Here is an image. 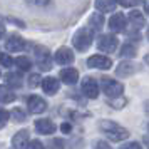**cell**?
<instances>
[{"label": "cell", "mask_w": 149, "mask_h": 149, "mask_svg": "<svg viewBox=\"0 0 149 149\" xmlns=\"http://www.w3.org/2000/svg\"><path fill=\"white\" fill-rule=\"evenodd\" d=\"M99 129H101L104 134L107 136L111 141H124V139H127L129 137V131L126 127H121L119 124H116V122L112 121H101L99 122Z\"/></svg>", "instance_id": "1"}, {"label": "cell", "mask_w": 149, "mask_h": 149, "mask_svg": "<svg viewBox=\"0 0 149 149\" xmlns=\"http://www.w3.org/2000/svg\"><path fill=\"white\" fill-rule=\"evenodd\" d=\"M92 39H94L92 30L87 29V27H84V29H79V30L74 34V37H72V44H74V47L77 49L79 52H86V50L91 47Z\"/></svg>", "instance_id": "2"}, {"label": "cell", "mask_w": 149, "mask_h": 149, "mask_svg": "<svg viewBox=\"0 0 149 149\" xmlns=\"http://www.w3.org/2000/svg\"><path fill=\"white\" fill-rule=\"evenodd\" d=\"M99 79H101L102 91H104V94L107 95L109 99H117V97L122 95L124 86H122L121 82L114 81V79H111V77H107V75H102V77H99Z\"/></svg>", "instance_id": "3"}, {"label": "cell", "mask_w": 149, "mask_h": 149, "mask_svg": "<svg viewBox=\"0 0 149 149\" xmlns=\"http://www.w3.org/2000/svg\"><path fill=\"white\" fill-rule=\"evenodd\" d=\"M34 55H35V62H37V65H39L40 70L47 72V70L52 69V57H50V52H49L47 47L37 45L34 49Z\"/></svg>", "instance_id": "4"}, {"label": "cell", "mask_w": 149, "mask_h": 149, "mask_svg": "<svg viewBox=\"0 0 149 149\" xmlns=\"http://www.w3.org/2000/svg\"><path fill=\"white\" fill-rule=\"evenodd\" d=\"M81 89H82V94L86 97H89V99H97V95H99V86H97L95 79L91 77V75L82 79Z\"/></svg>", "instance_id": "5"}, {"label": "cell", "mask_w": 149, "mask_h": 149, "mask_svg": "<svg viewBox=\"0 0 149 149\" xmlns=\"http://www.w3.org/2000/svg\"><path fill=\"white\" fill-rule=\"evenodd\" d=\"M87 67L91 69H99V70H109L112 67V61L107 55H92L87 59Z\"/></svg>", "instance_id": "6"}, {"label": "cell", "mask_w": 149, "mask_h": 149, "mask_svg": "<svg viewBox=\"0 0 149 149\" xmlns=\"http://www.w3.org/2000/svg\"><path fill=\"white\" fill-rule=\"evenodd\" d=\"M27 107L29 112H32V114H42L47 109V102L44 101L40 95H30L27 99Z\"/></svg>", "instance_id": "7"}, {"label": "cell", "mask_w": 149, "mask_h": 149, "mask_svg": "<svg viewBox=\"0 0 149 149\" xmlns=\"http://www.w3.org/2000/svg\"><path fill=\"white\" fill-rule=\"evenodd\" d=\"M97 49L101 52H114L117 49V39L114 35H101L97 40Z\"/></svg>", "instance_id": "8"}, {"label": "cell", "mask_w": 149, "mask_h": 149, "mask_svg": "<svg viewBox=\"0 0 149 149\" xmlns=\"http://www.w3.org/2000/svg\"><path fill=\"white\" fill-rule=\"evenodd\" d=\"M54 61L61 65H69L74 62V52L70 50L69 47H61L54 55Z\"/></svg>", "instance_id": "9"}, {"label": "cell", "mask_w": 149, "mask_h": 149, "mask_svg": "<svg viewBox=\"0 0 149 149\" xmlns=\"http://www.w3.org/2000/svg\"><path fill=\"white\" fill-rule=\"evenodd\" d=\"M12 146H14V149H29L30 148V139H29V131L27 129L19 131V132L14 136Z\"/></svg>", "instance_id": "10"}, {"label": "cell", "mask_w": 149, "mask_h": 149, "mask_svg": "<svg viewBox=\"0 0 149 149\" xmlns=\"http://www.w3.org/2000/svg\"><path fill=\"white\" fill-rule=\"evenodd\" d=\"M137 70H141V67H139L137 64L126 61V62H121V64L117 65L116 75H119V77H127V75H132L134 72H137Z\"/></svg>", "instance_id": "11"}, {"label": "cell", "mask_w": 149, "mask_h": 149, "mask_svg": "<svg viewBox=\"0 0 149 149\" xmlns=\"http://www.w3.org/2000/svg\"><path fill=\"white\" fill-rule=\"evenodd\" d=\"M24 47H25V42L19 34H12L5 42V49L8 52H20Z\"/></svg>", "instance_id": "12"}, {"label": "cell", "mask_w": 149, "mask_h": 149, "mask_svg": "<svg viewBox=\"0 0 149 149\" xmlns=\"http://www.w3.org/2000/svg\"><path fill=\"white\" fill-rule=\"evenodd\" d=\"M34 126L39 134L49 136V134H52V132H55V124L50 119H37Z\"/></svg>", "instance_id": "13"}, {"label": "cell", "mask_w": 149, "mask_h": 149, "mask_svg": "<svg viewBox=\"0 0 149 149\" xmlns=\"http://www.w3.org/2000/svg\"><path fill=\"white\" fill-rule=\"evenodd\" d=\"M42 89H44V92L49 95H54L59 92V89H61V82L59 79H55V77H45L44 81H42Z\"/></svg>", "instance_id": "14"}, {"label": "cell", "mask_w": 149, "mask_h": 149, "mask_svg": "<svg viewBox=\"0 0 149 149\" xmlns=\"http://www.w3.org/2000/svg\"><path fill=\"white\" fill-rule=\"evenodd\" d=\"M109 29L112 32H124L126 30V17L122 14H114L109 19Z\"/></svg>", "instance_id": "15"}, {"label": "cell", "mask_w": 149, "mask_h": 149, "mask_svg": "<svg viewBox=\"0 0 149 149\" xmlns=\"http://www.w3.org/2000/svg\"><path fill=\"white\" fill-rule=\"evenodd\" d=\"M59 77L62 79L64 84L72 86V84H75V82L79 81V72H77V69H74V67H67V69H62Z\"/></svg>", "instance_id": "16"}, {"label": "cell", "mask_w": 149, "mask_h": 149, "mask_svg": "<svg viewBox=\"0 0 149 149\" xmlns=\"http://www.w3.org/2000/svg\"><path fill=\"white\" fill-rule=\"evenodd\" d=\"M129 20H131V24H132V27L136 30H139V29H142L146 25V19H144V15L139 10H131L129 12Z\"/></svg>", "instance_id": "17"}, {"label": "cell", "mask_w": 149, "mask_h": 149, "mask_svg": "<svg viewBox=\"0 0 149 149\" xmlns=\"http://www.w3.org/2000/svg\"><path fill=\"white\" fill-rule=\"evenodd\" d=\"M89 24H91V30L101 32L102 27H104V17H102V14H94L89 19Z\"/></svg>", "instance_id": "18"}, {"label": "cell", "mask_w": 149, "mask_h": 149, "mask_svg": "<svg viewBox=\"0 0 149 149\" xmlns=\"http://www.w3.org/2000/svg\"><path fill=\"white\" fill-rule=\"evenodd\" d=\"M15 101V94L7 87V86H0V102L2 104H10Z\"/></svg>", "instance_id": "19"}, {"label": "cell", "mask_w": 149, "mask_h": 149, "mask_svg": "<svg viewBox=\"0 0 149 149\" xmlns=\"http://www.w3.org/2000/svg\"><path fill=\"white\" fill-rule=\"evenodd\" d=\"M5 82H7L10 87H22V84H24L22 75L17 74V72H8V74L5 75Z\"/></svg>", "instance_id": "20"}, {"label": "cell", "mask_w": 149, "mask_h": 149, "mask_svg": "<svg viewBox=\"0 0 149 149\" xmlns=\"http://www.w3.org/2000/svg\"><path fill=\"white\" fill-rule=\"evenodd\" d=\"M15 65L20 69V70L27 72V70H30V67H32V62H30V59H29V57L20 55V57H17V59H15Z\"/></svg>", "instance_id": "21"}, {"label": "cell", "mask_w": 149, "mask_h": 149, "mask_svg": "<svg viewBox=\"0 0 149 149\" xmlns=\"http://www.w3.org/2000/svg\"><path fill=\"white\" fill-rule=\"evenodd\" d=\"M117 7L116 2H95V8L99 12H112Z\"/></svg>", "instance_id": "22"}, {"label": "cell", "mask_w": 149, "mask_h": 149, "mask_svg": "<svg viewBox=\"0 0 149 149\" xmlns=\"http://www.w3.org/2000/svg\"><path fill=\"white\" fill-rule=\"evenodd\" d=\"M121 57H136L137 52H136V47L134 45H131V44H124L121 47V52H119Z\"/></svg>", "instance_id": "23"}, {"label": "cell", "mask_w": 149, "mask_h": 149, "mask_svg": "<svg viewBox=\"0 0 149 149\" xmlns=\"http://www.w3.org/2000/svg\"><path fill=\"white\" fill-rule=\"evenodd\" d=\"M10 117H12L15 122H25V121H27V114H25L22 109H19V107L12 109V112H10Z\"/></svg>", "instance_id": "24"}, {"label": "cell", "mask_w": 149, "mask_h": 149, "mask_svg": "<svg viewBox=\"0 0 149 149\" xmlns=\"http://www.w3.org/2000/svg\"><path fill=\"white\" fill-rule=\"evenodd\" d=\"M12 64H15V61L5 52H0V65L2 67H12Z\"/></svg>", "instance_id": "25"}, {"label": "cell", "mask_w": 149, "mask_h": 149, "mask_svg": "<svg viewBox=\"0 0 149 149\" xmlns=\"http://www.w3.org/2000/svg\"><path fill=\"white\" fill-rule=\"evenodd\" d=\"M126 99L124 97H117V99H109V104L112 106L114 109H122L124 106H126Z\"/></svg>", "instance_id": "26"}, {"label": "cell", "mask_w": 149, "mask_h": 149, "mask_svg": "<svg viewBox=\"0 0 149 149\" xmlns=\"http://www.w3.org/2000/svg\"><path fill=\"white\" fill-rule=\"evenodd\" d=\"M8 119H10V112L5 111V109H0V129L7 126Z\"/></svg>", "instance_id": "27"}, {"label": "cell", "mask_w": 149, "mask_h": 149, "mask_svg": "<svg viewBox=\"0 0 149 149\" xmlns=\"http://www.w3.org/2000/svg\"><path fill=\"white\" fill-rule=\"evenodd\" d=\"M49 146H50V149H65V142L62 139H52Z\"/></svg>", "instance_id": "28"}, {"label": "cell", "mask_w": 149, "mask_h": 149, "mask_svg": "<svg viewBox=\"0 0 149 149\" xmlns=\"http://www.w3.org/2000/svg\"><path fill=\"white\" fill-rule=\"evenodd\" d=\"M40 79L42 77L39 74H32L29 77V86H30V87H37V86L40 84Z\"/></svg>", "instance_id": "29"}, {"label": "cell", "mask_w": 149, "mask_h": 149, "mask_svg": "<svg viewBox=\"0 0 149 149\" xmlns=\"http://www.w3.org/2000/svg\"><path fill=\"white\" fill-rule=\"evenodd\" d=\"M119 149H142V146L139 142H127V144H122Z\"/></svg>", "instance_id": "30"}, {"label": "cell", "mask_w": 149, "mask_h": 149, "mask_svg": "<svg viewBox=\"0 0 149 149\" xmlns=\"http://www.w3.org/2000/svg\"><path fill=\"white\" fill-rule=\"evenodd\" d=\"M29 149H45V146L39 139H34V141H30V148Z\"/></svg>", "instance_id": "31"}, {"label": "cell", "mask_w": 149, "mask_h": 149, "mask_svg": "<svg viewBox=\"0 0 149 149\" xmlns=\"http://www.w3.org/2000/svg\"><path fill=\"white\" fill-rule=\"evenodd\" d=\"M61 129H62V132H64V134H69V132H70V131H72V126H70V124H69V122H62Z\"/></svg>", "instance_id": "32"}, {"label": "cell", "mask_w": 149, "mask_h": 149, "mask_svg": "<svg viewBox=\"0 0 149 149\" xmlns=\"http://www.w3.org/2000/svg\"><path fill=\"white\" fill-rule=\"evenodd\" d=\"M95 149H111V146H107V142L104 141H97L95 142Z\"/></svg>", "instance_id": "33"}, {"label": "cell", "mask_w": 149, "mask_h": 149, "mask_svg": "<svg viewBox=\"0 0 149 149\" xmlns=\"http://www.w3.org/2000/svg\"><path fill=\"white\" fill-rule=\"evenodd\" d=\"M141 2H121L122 7H136V5H139Z\"/></svg>", "instance_id": "34"}, {"label": "cell", "mask_w": 149, "mask_h": 149, "mask_svg": "<svg viewBox=\"0 0 149 149\" xmlns=\"http://www.w3.org/2000/svg\"><path fill=\"white\" fill-rule=\"evenodd\" d=\"M3 34H5V27L0 24V37H3Z\"/></svg>", "instance_id": "35"}, {"label": "cell", "mask_w": 149, "mask_h": 149, "mask_svg": "<svg viewBox=\"0 0 149 149\" xmlns=\"http://www.w3.org/2000/svg\"><path fill=\"white\" fill-rule=\"evenodd\" d=\"M144 62H146V64H148V65H149V54L146 55V57H144Z\"/></svg>", "instance_id": "36"}, {"label": "cell", "mask_w": 149, "mask_h": 149, "mask_svg": "<svg viewBox=\"0 0 149 149\" xmlns=\"http://www.w3.org/2000/svg\"><path fill=\"white\" fill-rule=\"evenodd\" d=\"M144 142H146V144H148V148H149V137H148V136H146V137H144Z\"/></svg>", "instance_id": "37"}, {"label": "cell", "mask_w": 149, "mask_h": 149, "mask_svg": "<svg viewBox=\"0 0 149 149\" xmlns=\"http://www.w3.org/2000/svg\"><path fill=\"white\" fill-rule=\"evenodd\" d=\"M144 7H146V10H148V14H149V2H146V3H144Z\"/></svg>", "instance_id": "38"}, {"label": "cell", "mask_w": 149, "mask_h": 149, "mask_svg": "<svg viewBox=\"0 0 149 149\" xmlns=\"http://www.w3.org/2000/svg\"><path fill=\"white\" fill-rule=\"evenodd\" d=\"M146 112L149 114V102H146Z\"/></svg>", "instance_id": "39"}, {"label": "cell", "mask_w": 149, "mask_h": 149, "mask_svg": "<svg viewBox=\"0 0 149 149\" xmlns=\"http://www.w3.org/2000/svg\"><path fill=\"white\" fill-rule=\"evenodd\" d=\"M148 39H149V29H148Z\"/></svg>", "instance_id": "40"}, {"label": "cell", "mask_w": 149, "mask_h": 149, "mask_svg": "<svg viewBox=\"0 0 149 149\" xmlns=\"http://www.w3.org/2000/svg\"><path fill=\"white\" fill-rule=\"evenodd\" d=\"M0 75H2V74H0Z\"/></svg>", "instance_id": "41"}]
</instances>
